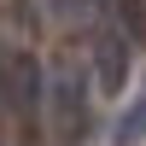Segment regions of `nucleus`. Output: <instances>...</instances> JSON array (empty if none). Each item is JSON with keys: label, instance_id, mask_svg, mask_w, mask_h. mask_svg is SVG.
<instances>
[{"label": "nucleus", "instance_id": "nucleus-1", "mask_svg": "<svg viewBox=\"0 0 146 146\" xmlns=\"http://www.w3.org/2000/svg\"><path fill=\"white\" fill-rule=\"evenodd\" d=\"M53 123H58V140L64 146H82L88 129H94V117H88V76L76 64L53 70Z\"/></svg>", "mask_w": 146, "mask_h": 146}, {"label": "nucleus", "instance_id": "nucleus-2", "mask_svg": "<svg viewBox=\"0 0 146 146\" xmlns=\"http://www.w3.org/2000/svg\"><path fill=\"white\" fill-rule=\"evenodd\" d=\"M129 76V35L117 29V23H105L100 35H94V82H100L105 94H117Z\"/></svg>", "mask_w": 146, "mask_h": 146}, {"label": "nucleus", "instance_id": "nucleus-3", "mask_svg": "<svg viewBox=\"0 0 146 146\" xmlns=\"http://www.w3.org/2000/svg\"><path fill=\"white\" fill-rule=\"evenodd\" d=\"M12 82H18V111H23V123L35 129V117H41V70H35V58H18V64H12Z\"/></svg>", "mask_w": 146, "mask_h": 146}, {"label": "nucleus", "instance_id": "nucleus-4", "mask_svg": "<svg viewBox=\"0 0 146 146\" xmlns=\"http://www.w3.org/2000/svg\"><path fill=\"white\" fill-rule=\"evenodd\" d=\"M111 18H117V29L129 35V47L146 41V0H111Z\"/></svg>", "mask_w": 146, "mask_h": 146}, {"label": "nucleus", "instance_id": "nucleus-5", "mask_svg": "<svg viewBox=\"0 0 146 146\" xmlns=\"http://www.w3.org/2000/svg\"><path fill=\"white\" fill-rule=\"evenodd\" d=\"M140 135H146V88H140V100L123 111V123H117V146H135Z\"/></svg>", "mask_w": 146, "mask_h": 146}]
</instances>
